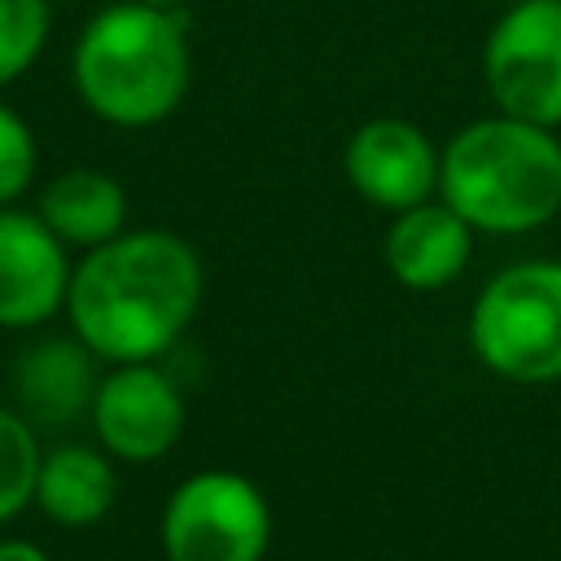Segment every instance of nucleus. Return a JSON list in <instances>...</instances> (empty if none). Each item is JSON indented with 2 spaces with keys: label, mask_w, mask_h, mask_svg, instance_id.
Masks as SVG:
<instances>
[{
  "label": "nucleus",
  "mask_w": 561,
  "mask_h": 561,
  "mask_svg": "<svg viewBox=\"0 0 561 561\" xmlns=\"http://www.w3.org/2000/svg\"><path fill=\"white\" fill-rule=\"evenodd\" d=\"M66 241L35 215L0 206V329H39L66 311Z\"/></svg>",
  "instance_id": "nucleus-9"
},
{
  "label": "nucleus",
  "mask_w": 561,
  "mask_h": 561,
  "mask_svg": "<svg viewBox=\"0 0 561 561\" xmlns=\"http://www.w3.org/2000/svg\"><path fill=\"white\" fill-rule=\"evenodd\" d=\"M482 79L500 114L561 127V0L508 4L486 31Z\"/></svg>",
  "instance_id": "nucleus-6"
},
{
  "label": "nucleus",
  "mask_w": 561,
  "mask_h": 561,
  "mask_svg": "<svg viewBox=\"0 0 561 561\" xmlns=\"http://www.w3.org/2000/svg\"><path fill=\"white\" fill-rule=\"evenodd\" d=\"M0 561H48V552H44L35 539L9 535V539H0Z\"/></svg>",
  "instance_id": "nucleus-17"
},
{
  "label": "nucleus",
  "mask_w": 561,
  "mask_h": 561,
  "mask_svg": "<svg viewBox=\"0 0 561 561\" xmlns=\"http://www.w3.org/2000/svg\"><path fill=\"white\" fill-rule=\"evenodd\" d=\"M438 167L443 149L430 140V131L394 114L359 123L342 149L346 184L368 206H381L390 215L438 197Z\"/></svg>",
  "instance_id": "nucleus-8"
},
{
  "label": "nucleus",
  "mask_w": 561,
  "mask_h": 561,
  "mask_svg": "<svg viewBox=\"0 0 561 561\" xmlns=\"http://www.w3.org/2000/svg\"><path fill=\"white\" fill-rule=\"evenodd\" d=\"M35 215L79 250L105 245L127 232V188L96 167H70L39 188Z\"/></svg>",
  "instance_id": "nucleus-13"
},
{
  "label": "nucleus",
  "mask_w": 561,
  "mask_h": 561,
  "mask_svg": "<svg viewBox=\"0 0 561 561\" xmlns=\"http://www.w3.org/2000/svg\"><path fill=\"white\" fill-rule=\"evenodd\" d=\"M202 289V259L180 232L127 228L75 263L66 289L70 333L105 364L158 359L193 324Z\"/></svg>",
  "instance_id": "nucleus-1"
},
{
  "label": "nucleus",
  "mask_w": 561,
  "mask_h": 561,
  "mask_svg": "<svg viewBox=\"0 0 561 561\" xmlns=\"http://www.w3.org/2000/svg\"><path fill=\"white\" fill-rule=\"evenodd\" d=\"M438 197L491 237H526L561 215V140L557 127L513 114L465 123L443 145Z\"/></svg>",
  "instance_id": "nucleus-3"
},
{
  "label": "nucleus",
  "mask_w": 561,
  "mask_h": 561,
  "mask_svg": "<svg viewBox=\"0 0 561 561\" xmlns=\"http://www.w3.org/2000/svg\"><path fill=\"white\" fill-rule=\"evenodd\" d=\"M114 500H118V469L105 447L61 443L44 451L35 478V508L48 522L66 530H88L110 517Z\"/></svg>",
  "instance_id": "nucleus-12"
},
{
  "label": "nucleus",
  "mask_w": 561,
  "mask_h": 561,
  "mask_svg": "<svg viewBox=\"0 0 561 561\" xmlns=\"http://www.w3.org/2000/svg\"><path fill=\"white\" fill-rule=\"evenodd\" d=\"M53 35V0H0V88L18 83Z\"/></svg>",
  "instance_id": "nucleus-15"
},
{
  "label": "nucleus",
  "mask_w": 561,
  "mask_h": 561,
  "mask_svg": "<svg viewBox=\"0 0 561 561\" xmlns=\"http://www.w3.org/2000/svg\"><path fill=\"white\" fill-rule=\"evenodd\" d=\"M145 4H158V9H184L188 0H145Z\"/></svg>",
  "instance_id": "nucleus-18"
},
{
  "label": "nucleus",
  "mask_w": 561,
  "mask_h": 561,
  "mask_svg": "<svg viewBox=\"0 0 561 561\" xmlns=\"http://www.w3.org/2000/svg\"><path fill=\"white\" fill-rule=\"evenodd\" d=\"M469 351L513 386L561 381V259H522L495 272L473 298Z\"/></svg>",
  "instance_id": "nucleus-4"
},
{
  "label": "nucleus",
  "mask_w": 561,
  "mask_h": 561,
  "mask_svg": "<svg viewBox=\"0 0 561 561\" xmlns=\"http://www.w3.org/2000/svg\"><path fill=\"white\" fill-rule=\"evenodd\" d=\"M381 254H386L390 276L403 289L434 294L465 276L473 259V228L443 197H430L408 210H394Z\"/></svg>",
  "instance_id": "nucleus-11"
},
{
  "label": "nucleus",
  "mask_w": 561,
  "mask_h": 561,
  "mask_svg": "<svg viewBox=\"0 0 561 561\" xmlns=\"http://www.w3.org/2000/svg\"><path fill=\"white\" fill-rule=\"evenodd\" d=\"M158 539L167 561H263L272 504L245 473L197 469L167 495Z\"/></svg>",
  "instance_id": "nucleus-5"
},
{
  "label": "nucleus",
  "mask_w": 561,
  "mask_h": 561,
  "mask_svg": "<svg viewBox=\"0 0 561 561\" xmlns=\"http://www.w3.org/2000/svg\"><path fill=\"white\" fill-rule=\"evenodd\" d=\"M39 430L18 412L0 403V526L13 522L26 504H35V478H39Z\"/></svg>",
  "instance_id": "nucleus-14"
},
{
  "label": "nucleus",
  "mask_w": 561,
  "mask_h": 561,
  "mask_svg": "<svg viewBox=\"0 0 561 561\" xmlns=\"http://www.w3.org/2000/svg\"><path fill=\"white\" fill-rule=\"evenodd\" d=\"M101 373L96 351L83 337H39L31 342L9 373L13 408L35 430H70L92 412Z\"/></svg>",
  "instance_id": "nucleus-10"
},
{
  "label": "nucleus",
  "mask_w": 561,
  "mask_h": 561,
  "mask_svg": "<svg viewBox=\"0 0 561 561\" xmlns=\"http://www.w3.org/2000/svg\"><path fill=\"white\" fill-rule=\"evenodd\" d=\"M39 167V145L31 123L0 101V206H18V197L35 184Z\"/></svg>",
  "instance_id": "nucleus-16"
},
{
  "label": "nucleus",
  "mask_w": 561,
  "mask_h": 561,
  "mask_svg": "<svg viewBox=\"0 0 561 561\" xmlns=\"http://www.w3.org/2000/svg\"><path fill=\"white\" fill-rule=\"evenodd\" d=\"M88 421L96 430V443L114 460L149 465L180 443L188 403H184L180 381L162 373L158 359L114 364L96 386Z\"/></svg>",
  "instance_id": "nucleus-7"
},
{
  "label": "nucleus",
  "mask_w": 561,
  "mask_h": 561,
  "mask_svg": "<svg viewBox=\"0 0 561 561\" xmlns=\"http://www.w3.org/2000/svg\"><path fill=\"white\" fill-rule=\"evenodd\" d=\"M70 83L83 110L110 127L145 131L167 123L193 88L184 9H158L145 0L96 9L70 48Z\"/></svg>",
  "instance_id": "nucleus-2"
}]
</instances>
